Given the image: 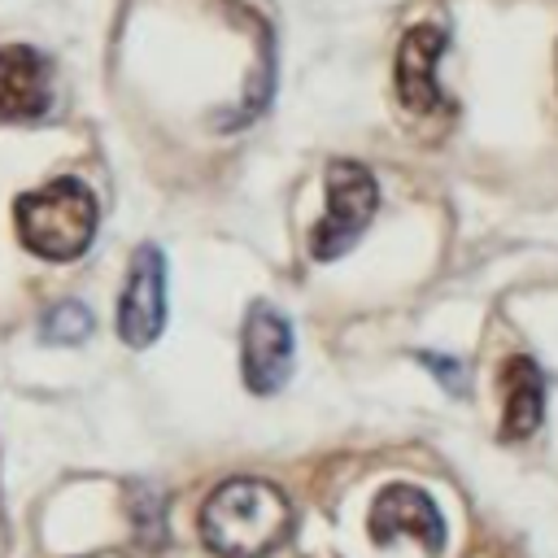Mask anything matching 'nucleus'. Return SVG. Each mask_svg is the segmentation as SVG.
Listing matches in <instances>:
<instances>
[{
  "instance_id": "obj_1",
  "label": "nucleus",
  "mask_w": 558,
  "mask_h": 558,
  "mask_svg": "<svg viewBox=\"0 0 558 558\" xmlns=\"http://www.w3.org/2000/svg\"><path fill=\"white\" fill-rule=\"evenodd\" d=\"M292 532V506L270 480H227L201 506V541L218 558H266Z\"/></svg>"
},
{
  "instance_id": "obj_2",
  "label": "nucleus",
  "mask_w": 558,
  "mask_h": 558,
  "mask_svg": "<svg viewBox=\"0 0 558 558\" xmlns=\"http://www.w3.org/2000/svg\"><path fill=\"white\" fill-rule=\"evenodd\" d=\"M96 222H100V209L83 179H52L39 192L17 196L13 205L17 240L48 262L83 257L87 244L96 240Z\"/></svg>"
},
{
  "instance_id": "obj_3",
  "label": "nucleus",
  "mask_w": 558,
  "mask_h": 558,
  "mask_svg": "<svg viewBox=\"0 0 558 558\" xmlns=\"http://www.w3.org/2000/svg\"><path fill=\"white\" fill-rule=\"evenodd\" d=\"M379 205L375 174L357 161H331L327 166V214L310 235V253L318 262H331L357 244V235L371 227Z\"/></svg>"
},
{
  "instance_id": "obj_4",
  "label": "nucleus",
  "mask_w": 558,
  "mask_h": 558,
  "mask_svg": "<svg viewBox=\"0 0 558 558\" xmlns=\"http://www.w3.org/2000/svg\"><path fill=\"white\" fill-rule=\"evenodd\" d=\"M240 375H244V384L257 397L283 388L288 375H292V323L275 305H266V301H253L248 314H244Z\"/></svg>"
},
{
  "instance_id": "obj_5",
  "label": "nucleus",
  "mask_w": 558,
  "mask_h": 558,
  "mask_svg": "<svg viewBox=\"0 0 558 558\" xmlns=\"http://www.w3.org/2000/svg\"><path fill=\"white\" fill-rule=\"evenodd\" d=\"M166 327V257L157 244L131 253L126 288L118 301V331L131 349H148Z\"/></svg>"
},
{
  "instance_id": "obj_6",
  "label": "nucleus",
  "mask_w": 558,
  "mask_h": 558,
  "mask_svg": "<svg viewBox=\"0 0 558 558\" xmlns=\"http://www.w3.org/2000/svg\"><path fill=\"white\" fill-rule=\"evenodd\" d=\"M371 541L375 545H392L397 536L418 541L432 558L445 554V514L432 501V493L414 488V484H388L379 488V497L371 501Z\"/></svg>"
},
{
  "instance_id": "obj_7",
  "label": "nucleus",
  "mask_w": 558,
  "mask_h": 558,
  "mask_svg": "<svg viewBox=\"0 0 558 558\" xmlns=\"http://www.w3.org/2000/svg\"><path fill=\"white\" fill-rule=\"evenodd\" d=\"M52 105V70L31 44H0V118L31 122Z\"/></svg>"
},
{
  "instance_id": "obj_8",
  "label": "nucleus",
  "mask_w": 558,
  "mask_h": 558,
  "mask_svg": "<svg viewBox=\"0 0 558 558\" xmlns=\"http://www.w3.org/2000/svg\"><path fill=\"white\" fill-rule=\"evenodd\" d=\"M445 52V31L440 26H410L397 48V96L414 113H432L445 105L440 83H436V61Z\"/></svg>"
},
{
  "instance_id": "obj_9",
  "label": "nucleus",
  "mask_w": 558,
  "mask_h": 558,
  "mask_svg": "<svg viewBox=\"0 0 558 558\" xmlns=\"http://www.w3.org/2000/svg\"><path fill=\"white\" fill-rule=\"evenodd\" d=\"M501 392H506L501 440H527L545 418V375H541V366L527 353H514L501 366Z\"/></svg>"
},
{
  "instance_id": "obj_10",
  "label": "nucleus",
  "mask_w": 558,
  "mask_h": 558,
  "mask_svg": "<svg viewBox=\"0 0 558 558\" xmlns=\"http://www.w3.org/2000/svg\"><path fill=\"white\" fill-rule=\"evenodd\" d=\"M39 336L48 344H83L92 336V310L83 301H57L39 318Z\"/></svg>"
}]
</instances>
